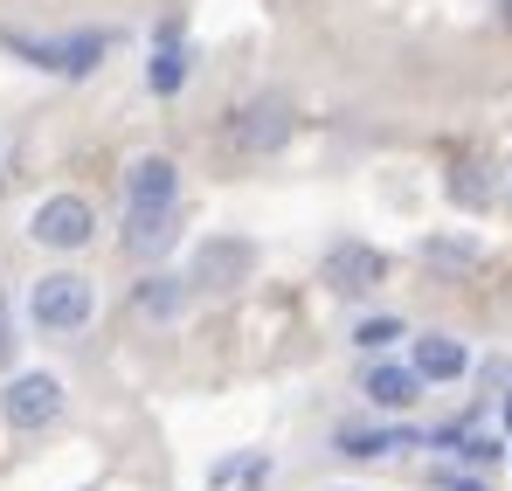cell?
Wrapping results in <instances>:
<instances>
[{
  "instance_id": "2",
  "label": "cell",
  "mask_w": 512,
  "mask_h": 491,
  "mask_svg": "<svg viewBox=\"0 0 512 491\" xmlns=\"http://www.w3.org/2000/svg\"><path fill=\"white\" fill-rule=\"evenodd\" d=\"M28 319H35V332H49V339L84 332L90 319H97V284L77 277V270H49V277H35V291H28Z\"/></svg>"
},
{
  "instance_id": "5",
  "label": "cell",
  "mask_w": 512,
  "mask_h": 491,
  "mask_svg": "<svg viewBox=\"0 0 512 491\" xmlns=\"http://www.w3.org/2000/svg\"><path fill=\"white\" fill-rule=\"evenodd\" d=\"M28 236H35L42 249H56V256L90 249V236H97V208H90L84 194H49V201L28 215Z\"/></svg>"
},
{
  "instance_id": "8",
  "label": "cell",
  "mask_w": 512,
  "mask_h": 491,
  "mask_svg": "<svg viewBox=\"0 0 512 491\" xmlns=\"http://www.w3.org/2000/svg\"><path fill=\"white\" fill-rule=\"evenodd\" d=\"M409 367L423 374L429 388H457V381L471 374V346H464L457 332H416V339H409Z\"/></svg>"
},
{
  "instance_id": "9",
  "label": "cell",
  "mask_w": 512,
  "mask_h": 491,
  "mask_svg": "<svg viewBox=\"0 0 512 491\" xmlns=\"http://www.w3.org/2000/svg\"><path fill=\"white\" fill-rule=\"evenodd\" d=\"M125 208H180V166L167 153H139L125 166Z\"/></svg>"
},
{
  "instance_id": "14",
  "label": "cell",
  "mask_w": 512,
  "mask_h": 491,
  "mask_svg": "<svg viewBox=\"0 0 512 491\" xmlns=\"http://www.w3.org/2000/svg\"><path fill=\"white\" fill-rule=\"evenodd\" d=\"M416 443H423L416 429H340V436H333V457L374 464V457H395V450H416Z\"/></svg>"
},
{
  "instance_id": "11",
  "label": "cell",
  "mask_w": 512,
  "mask_h": 491,
  "mask_svg": "<svg viewBox=\"0 0 512 491\" xmlns=\"http://www.w3.org/2000/svg\"><path fill=\"white\" fill-rule=\"evenodd\" d=\"M187 305H194V284H187V277H173V270H153V277H139V284H132V312H139V319H153V326H173Z\"/></svg>"
},
{
  "instance_id": "17",
  "label": "cell",
  "mask_w": 512,
  "mask_h": 491,
  "mask_svg": "<svg viewBox=\"0 0 512 491\" xmlns=\"http://www.w3.org/2000/svg\"><path fill=\"white\" fill-rule=\"evenodd\" d=\"M443 491H485L478 478H457V471H443Z\"/></svg>"
},
{
  "instance_id": "16",
  "label": "cell",
  "mask_w": 512,
  "mask_h": 491,
  "mask_svg": "<svg viewBox=\"0 0 512 491\" xmlns=\"http://www.w3.org/2000/svg\"><path fill=\"white\" fill-rule=\"evenodd\" d=\"M429 256H436V263H471L478 243H429Z\"/></svg>"
},
{
  "instance_id": "15",
  "label": "cell",
  "mask_w": 512,
  "mask_h": 491,
  "mask_svg": "<svg viewBox=\"0 0 512 491\" xmlns=\"http://www.w3.org/2000/svg\"><path fill=\"white\" fill-rule=\"evenodd\" d=\"M395 339H409L402 319H360V326H353V346H360V353H388Z\"/></svg>"
},
{
  "instance_id": "10",
  "label": "cell",
  "mask_w": 512,
  "mask_h": 491,
  "mask_svg": "<svg viewBox=\"0 0 512 491\" xmlns=\"http://www.w3.org/2000/svg\"><path fill=\"white\" fill-rule=\"evenodd\" d=\"M360 388H367V402H374L381 415H409L416 402H423L429 381L416 374V367H402V360H381V367H367V381H360Z\"/></svg>"
},
{
  "instance_id": "1",
  "label": "cell",
  "mask_w": 512,
  "mask_h": 491,
  "mask_svg": "<svg viewBox=\"0 0 512 491\" xmlns=\"http://www.w3.org/2000/svg\"><path fill=\"white\" fill-rule=\"evenodd\" d=\"M0 49H14L21 63H35L49 77H90L111 56V35L104 28H77V35H14V28H0Z\"/></svg>"
},
{
  "instance_id": "20",
  "label": "cell",
  "mask_w": 512,
  "mask_h": 491,
  "mask_svg": "<svg viewBox=\"0 0 512 491\" xmlns=\"http://www.w3.org/2000/svg\"><path fill=\"white\" fill-rule=\"evenodd\" d=\"M506 201H512V187H506Z\"/></svg>"
},
{
  "instance_id": "4",
  "label": "cell",
  "mask_w": 512,
  "mask_h": 491,
  "mask_svg": "<svg viewBox=\"0 0 512 491\" xmlns=\"http://www.w3.org/2000/svg\"><path fill=\"white\" fill-rule=\"evenodd\" d=\"M63 402H70L63 381L35 367V374H14V381L0 388V422H7L14 436H42V429L63 422Z\"/></svg>"
},
{
  "instance_id": "3",
  "label": "cell",
  "mask_w": 512,
  "mask_h": 491,
  "mask_svg": "<svg viewBox=\"0 0 512 491\" xmlns=\"http://www.w3.org/2000/svg\"><path fill=\"white\" fill-rule=\"evenodd\" d=\"M291 132H298V111L284 104V97H250V104H236L229 111V125H222V139H229V153H277V146H291Z\"/></svg>"
},
{
  "instance_id": "12",
  "label": "cell",
  "mask_w": 512,
  "mask_h": 491,
  "mask_svg": "<svg viewBox=\"0 0 512 491\" xmlns=\"http://www.w3.org/2000/svg\"><path fill=\"white\" fill-rule=\"evenodd\" d=\"M180 236V208H125V256H160Z\"/></svg>"
},
{
  "instance_id": "6",
  "label": "cell",
  "mask_w": 512,
  "mask_h": 491,
  "mask_svg": "<svg viewBox=\"0 0 512 491\" xmlns=\"http://www.w3.org/2000/svg\"><path fill=\"white\" fill-rule=\"evenodd\" d=\"M250 270H256V243L208 236V243L194 249V263H187V284L194 291H236V284H250Z\"/></svg>"
},
{
  "instance_id": "7",
  "label": "cell",
  "mask_w": 512,
  "mask_h": 491,
  "mask_svg": "<svg viewBox=\"0 0 512 491\" xmlns=\"http://www.w3.org/2000/svg\"><path fill=\"white\" fill-rule=\"evenodd\" d=\"M319 277H326L340 298H367V291H381V284H388V256H381L374 243H333Z\"/></svg>"
},
{
  "instance_id": "13",
  "label": "cell",
  "mask_w": 512,
  "mask_h": 491,
  "mask_svg": "<svg viewBox=\"0 0 512 491\" xmlns=\"http://www.w3.org/2000/svg\"><path fill=\"white\" fill-rule=\"evenodd\" d=\"M187 77H194V49L180 42V21H167V28H160V49H153V63H146V83H153V97H173Z\"/></svg>"
},
{
  "instance_id": "18",
  "label": "cell",
  "mask_w": 512,
  "mask_h": 491,
  "mask_svg": "<svg viewBox=\"0 0 512 491\" xmlns=\"http://www.w3.org/2000/svg\"><path fill=\"white\" fill-rule=\"evenodd\" d=\"M7 353H14V339H7V305H0V367H7Z\"/></svg>"
},
{
  "instance_id": "19",
  "label": "cell",
  "mask_w": 512,
  "mask_h": 491,
  "mask_svg": "<svg viewBox=\"0 0 512 491\" xmlns=\"http://www.w3.org/2000/svg\"><path fill=\"white\" fill-rule=\"evenodd\" d=\"M506 429H512V395H506Z\"/></svg>"
}]
</instances>
